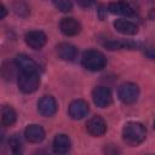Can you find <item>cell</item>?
Listing matches in <instances>:
<instances>
[{"label": "cell", "instance_id": "obj_1", "mask_svg": "<svg viewBox=\"0 0 155 155\" xmlns=\"http://www.w3.org/2000/svg\"><path fill=\"white\" fill-rule=\"evenodd\" d=\"M147 136V130L140 122H127L122 128V138L124 140L134 147L140 144Z\"/></svg>", "mask_w": 155, "mask_h": 155}, {"label": "cell", "instance_id": "obj_2", "mask_svg": "<svg viewBox=\"0 0 155 155\" xmlns=\"http://www.w3.org/2000/svg\"><path fill=\"white\" fill-rule=\"evenodd\" d=\"M81 64L87 70L99 71L105 68L107 58L102 52H99L97 50H88V51L84 52V54L81 57Z\"/></svg>", "mask_w": 155, "mask_h": 155}, {"label": "cell", "instance_id": "obj_3", "mask_svg": "<svg viewBox=\"0 0 155 155\" xmlns=\"http://www.w3.org/2000/svg\"><path fill=\"white\" fill-rule=\"evenodd\" d=\"M17 78L18 87L23 93H33L40 85V78L38 73H21Z\"/></svg>", "mask_w": 155, "mask_h": 155}, {"label": "cell", "instance_id": "obj_4", "mask_svg": "<svg viewBox=\"0 0 155 155\" xmlns=\"http://www.w3.org/2000/svg\"><path fill=\"white\" fill-rule=\"evenodd\" d=\"M119 98L125 104L134 103L139 97V87L134 82H124L117 91Z\"/></svg>", "mask_w": 155, "mask_h": 155}, {"label": "cell", "instance_id": "obj_5", "mask_svg": "<svg viewBox=\"0 0 155 155\" xmlns=\"http://www.w3.org/2000/svg\"><path fill=\"white\" fill-rule=\"evenodd\" d=\"M92 99L99 108H107L111 103V92L105 86H97L92 91Z\"/></svg>", "mask_w": 155, "mask_h": 155}, {"label": "cell", "instance_id": "obj_6", "mask_svg": "<svg viewBox=\"0 0 155 155\" xmlns=\"http://www.w3.org/2000/svg\"><path fill=\"white\" fill-rule=\"evenodd\" d=\"M24 40L29 47L34 50H39L45 46L47 38H46V34L41 30H30L24 35Z\"/></svg>", "mask_w": 155, "mask_h": 155}, {"label": "cell", "instance_id": "obj_7", "mask_svg": "<svg viewBox=\"0 0 155 155\" xmlns=\"http://www.w3.org/2000/svg\"><path fill=\"white\" fill-rule=\"evenodd\" d=\"M87 132L93 137H101L107 132V124L101 116H92L86 124Z\"/></svg>", "mask_w": 155, "mask_h": 155}, {"label": "cell", "instance_id": "obj_8", "mask_svg": "<svg viewBox=\"0 0 155 155\" xmlns=\"http://www.w3.org/2000/svg\"><path fill=\"white\" fill-rule=\"evenodd\" d=\"M108 10L109 12L114 15H120V16H126V17H131L136 15V10L133 8V6L128 1H125V0L110 2Z\"/></svg>", "mask_w": 155, "mask_h": 155}, {"label": "cell", "instance_id": "obj_9", "mask_svg": "<svg viewBox=\"0 0 155 155\" xmlns=\"http://www.w3.org/2000/svg\"><path fill=\"white\" fill-rule=\"evenodd\" d=\"M88 104L84 99H75L69 104V115L74 120H80L88 114Z\"/></svg>", "mask_w": 155, "mask_h": 155}, {"label": "cell", "instance_id": "obj_10", "mask_svg": "<svg viewBox=\"0 0 155 155\" xmlns=\"http://www.w3.org/2000/svg\"><path fill=\"white\" fill-rule=\"evenodd\" d=\"M38 110L42 116H52L57 111V103L52 96H44L38 103Z\"/></svg>", "mask_w": 155, "mask_h": 155}, {"label": "cell", "instance_id": "obj_11", "mask_svg": "<svg viewBox=\"0 0 155 155\" xmlns=\"http://www.w3.org/2000/svg\"><path fill=\"white\" fill-rule=\"evenodd\" d=\"M15 63L21 73H38V69H39L38 64L34 62L33 58H30L24 53L18 54L15 59Z\"/></svg>", "mask_w": 155, "mask_h": 155}, {"label": "cell", "instance_id": "obj_12", "mask_svg": "<svg viewBox=\"0 0 155 155\" xmlns=\"http://www.w3.org/2000/svg\"><path fill=\"white\" fill-rule=\"evenodd\" d=\"M61 31L67 36H74L78 35L81 30V24L73 17H64L62 18L59 23Z\"/></svg>", "mask_w": 155, "mask_h": 155}, {"label": "cell", "instance_id": "obj_13", "mask_svg": "<svg viewBox=\"0 0 155 155\" xmlns=\"http://www.w3.org/2000/svg\"><path fill=\"white\" fill-rule=\"evenodd\" d=\"M57 54L63 61H74L78 56V48L69 42H61L56 47Z\"/></svg>", "mask_w": 155, "mask_h": 155}, {"label": "cell", "instance_id": "obj_14", "mask_svg": "<svg viewBox=\"0 0 155 155\" xmlns=\"http://www.w3.org/2000/svg\"><path fill=\"white\" fill-rule=\"evenodd\" d=\"M24 136L30 143H40L45 138V131L39 125H29L24 130Z\"/></svg>", "mask_w": 155, "mask_h": 155}, {"label": "cell", "instance_id": "obj_15", "mask_svg": "<svg viewBox=\"0 0 155 155\" xmlns=\"http://www.w3.org/2000/svg\"><path fill=\"white\" fill-rule=\"evenodd\" d=\"M71 142L67 134H57L52 142V148L56 154H65L70 150Z\"/></svg>", "mask_w": 155, "mask_h": 155}, {"label": "cell", "instance_id": "obj_16", "mask_svg": "<svg viewBox=\"0 0 155 155\" xmlns=\"http://www.w3.org/2000/svg\"><path fill=\"white\" fill-rule=\"evenodd\" d=\"M114 28L119 33L125 35H134L138 33V27L133 22L127 19H116L114 22Z\"/></svg>", "mask_w": 155, "mask_h": 155}, {"label": "cell", "instance_id": "obj_17", "mask_svg": "<svg viewBox=\"0 0 155 155\" xmlns=\"http://www.w3.org/2000/svg\"><path fill=\"white\" fill-rule=\"evenodd\" d=\"M104 47L113 51V50H133L137 47V44L131 40L119 39V40H109L104 42Z\"/></svg>", "mask_w": 155, "mask_h": 155}, {"label": "cell", "instance_id": "obj_18", "mask_svg": "<svg viewBox=\"0 0 155 155\" xmlns=\"http://www.w3.org/2000/svg\"><path fill=\"white\" fill-rule=\"evenodd\" d=\"M17 120L16 110L10 105H4L0 111V121L4 126H12Z\"/></svg>", "mask_w": 155, "mask_h": 155}, {"label": "cell", "instance_id": "obj_19", "mask_svg": "<svg viewBox=\"0 0 155 155\" xmlns=\"http://www.w3.org/2000/svg\"><path fill=\"white\" fill-rule=\"evenodd\" d=\"M17 70L18 68L15 62H5L0 68V74L5 80L11 81L13 78L17 76Z\"/></svg>", "mask_w": 155, "mask_h": 155}, {"label": "cell", "instance_id": "obj_20", "mask_svg": "<svg viewBox=\"0 0 155 155\" xmlns=\"http://www.w3.org/2000/svg\"><path fill=\"white\" fill-rule=\"evenodd\" d=\"M12 10L19 17H27L30 12L29 5L24 0H15L12 4Z\"/></svg>", "mask_w": 155, "mask_h": 155}, {"label": "cell", "instance_id": "obj_21", "mask_svg": "<svg viewBox=\"0 0 155 155\" xmlns=\"http://www.w3.org/2000/svg\"><path fill=\"white\" fill-rule=\"evenodd\" d=\"M52 1L54 6L62 12H69L73 8V4L70 0H52Z\"/></svg>", "mask_w": 155, "mask_h": 155}, {"label": "cell", "instance_id": "obj_22", "mask_svg": "<svg viewBox=\"0 0 155 155\" xmlns=\"http://www.w3.org/2000/svg\"><path fill=\"white\" fill-rule=\"evenodd\" d=\"M10 148L15 154H19L22 151V142L17 137V134H15L13 137L10 138Z\"/></svg>", "mask_w": 155, "mask_h": 155}, {"label": "cell", "instance_id": "obj_23", "mask_svg": "<svg viewBox=\"0 0 155 155\" xmlns=\"http://www.w3.org/2000/svg\"><path fill=\"white\" fill-rule=\"evenodd\" d=\"M75 1L78 2L79 6H81L84 8H88V7H91L94 4L96 0H75Z\"/></svg>", "mask_w": 155, "mask_h": 155}, {"label": "cell", "instance_id": "obj_24", "mask_svg": "<svg viewBox=\"0 0 155 155\" xmlns=\"http://www.w3.org/2000/svg\"><path fill=\"white\" fill-rule=\"evenodd\" d=\"M6 15H7V10H6L5 5L2 2H0V18L6 17Z\"/></svg>", "mask_w": 155, "mask_h": 155}]
</instances>
